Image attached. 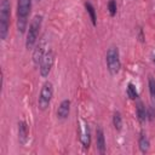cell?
<instances>
[{
  "mask_svg": "<svg viewBox=\"0 0 155 155\" xmlns=\"http://www.w3.org/2000/svg\"><path fill=\"white\" fill-rule=\"evenodd\" d=\"M33 0H17V30L21 34L27 33L28 29V18L31 11Z\"/></svg>",
  "mask_w": 155,
  "mask_h": 155,
  "instance_id": "6da1fadb",
  "label": "cell"
},
{
  "mask_svg": "<svg viewBox=\"0 0 155 155\" xmlns=\"http://www.w3.org/2000/svg\"><path fill=\"white\" fill-rule=\"evenodd\" d=\"M42 19H44V17L41 15H35L33 17V19L30 21L28 29H27V36H25V48L27 50H31L36 45L39 34H40V29L42 25Z\"/></svg>",
  "mask_w": 155,
  "mask_h": 155,
  "instance_id": "7a4b0ae2",
  "label": "cell"
},
{
  "mask_svg": "<svg viewBox=\"0 0 155 155\" xmlns=\"http://www.w3.org/2000/svg\"><path fill=\"white\" fill-rule=\"evenodd\" d=\"M10 18H11V1L1 0L0 2V39L5 41L10 31Z\"/></svg>",
  "mask_w": 155,
  "mask_h": 155,
  "instance_id": "3957f363",
  "label": "cell"
},
{
  "mask_svg": "<svg viewBox=\"0 0 155 155\" xmlns=\"http://www.w3.org/2000/svg\"><path fill=\"white\" fill-rule=\"evenodd\" d=\"M105 63L107 69L110 73V75H117L121 70V59H120V51L117 46H110L107 50L105 54Z\"/></svg>",
  "mask_w": 155,
  "mask_h": 155,
  "instance_id": "277c9868",
  "label": "cell"
},
{
  "mask_svg": "<svg viewBox=\"0 0 155 155\" xmlns=\"http://www.w3.org/2000/svg\"><path fill=\"white\" fill-rule=\"evenodd\" d=\"M53 97V84L51 81H45L41 86L39 97H38V108L41 111H45L52 101Z\"/></svg>",
  "mask_w": 155,
  "mask_h": 155,
  "instance_id": "5b68a950",
  "label": "cell"
},
{
  "mask_svg": "<svg viewBox=\"0 0 155 155\" xmlns=\"http://www.w3.org/2000/svg\"><path fill=\"white\" fill-rule=\"evenodd\" d=\"M53 63H54V53L52 50H48L39 64V74L41 78L46 79L50 75L52 67H53Z\"/></svg>",
  "mask_w": 155,
  "mask_h": 155,
  "instance_id": "8992f818",
  "label": "cell"
},
{
  "mask_svg": "<svg viewBox=\"0 0 155 155\" xmlns=\"http://www.w3.org/2000/svg\"><path fill=\"white\" fill-rule=\"evenodd\" d=\"M46 44H45V40H40L39 42H36V45L34 46L33 48V54H31V58H33V63L34 65H39L40 62L42 61L44 56L46 54Z\"/></svg>",
  "mask_w": 155,
  "mask_h": 155,
  "instance_id": "52a82bcc",
  "label": "cell"
},
{
  "mask_svg": "<svg viewBox=\"0 0 155 155\" xmlns=\"http://www.w3.org/2000/svg\"><path fill=\"white\" fill-rule=\"evenodd\" d=\"M96 148L99 154H105L107 151V140H105L104 131L101 126H98L96 130Z\"/></svg>",
  "mask_w": 155,
  "mask_h": 155,
  "instance_id": "ba28073f",
  "label": "cell"
},
{
  "mask_svg": "<svg viewBox=\"0 0 155 155\" xmlns=\"http://www.w3.org/2000/svg\"><path fill=\"white\" fill-rule=\"evenodd\" d=\"M70 105H71V102L68 98L63 99L59 103L58 109H57V117L59 120H67L68 119V116L70 114Z\"/></svg>",
  "mask_w": 155,
  "mask_h": 155,
  "instance_id": "9c48e42d",
  "label": "cell"
},
{
  "mask_svg": "<svg viewBox=\"0 0 155 155\" xmlns=\"http://www.w3.org/2000/svg\"><path fill=\"white\" fill-rule=\"evenodd\" d=\"M17 130H18V140L21 144H25L28 140V136H29V126L27 124V121L24 120H19L17 124Z\"/></svg>",
  "mask_w": 155,
  "mask_h": 155,
  "instance_id": "30bf717a",
  "label": "cell"
},
{
  "mask_svg": "<svg viewBox=\"0 0 155 155\" xmlns=\"http://www.w3.org/2000/svg\"><path fill=\"white\" fill-rule=\"evenodd\" d=\"M80 142L82 144V148L86 150L91 145V130L87 122H84L82 128H81V136H80Z\"/></svg>",
  "mask_w": 155,
  "mask_h": 155,
  "instance_id": "8fae6325",
  "label": "cell"
},
{
  "mask_svg": "<svg viewBox=\"0 0 155 155\" xmlns=\"http://www.w3.org/2000/svg\"><path fill=\"white\" fill-rule=\"evenodd\" d=\"M136 116L139 124H144L147 121V107L140 99H137L136 102Z\"/></svg>",
  "mask_w": 155,
  "mask_h": 155,
  "instance_id": "7c38bea8",
  "label": "cell"
},
{
  "mask_svg": "<svg viewBox=\"0 0 155 155\" xmlns=\"http://www.w3.org/2000/svg\"><path fill=\"white\" fill-rule=\"evenodd\" d=\"M138 148H139L140 153H143V154L148 153L149 149H150V140H149V138H148V136H147V133L144 131H142L139 133V137H138Z\"/></svg>",
  "mask_w": 155,
  "mask_h": 155,
  "instance_id": "4fadbf2b",
  "label": "cell"
},
{
  "mask_svg": "<svg viewBox=\"0 0 155 155\" xmlns=\"http://www.w3.org/2000/svg\"><path fill=\"white\" fill-rule=\"evenodd\" d=\"M84 6H85V10H86L87 15L90 16V19L92 22V25L96 27L97 25V12H96V8H94L93 4L91 1H85Z\"/></svg>",
  "mask_w": 155,
  "mask_h": 155,
  "instance_id": "5bb4252c",
  "label": "cell"
},
{
  "mask_svg": "<svg viewBox=\"0 0 155 155\" xmlns=\"http://www.w3.org/2000/svg\"><path fill=\"white\" fill-rule=\"evenodd\" d=\"M126 94L130 99L132 101H137L139 98V94H138V91H137V87L133 82H128L127 84V87H126Z\"/></svg>",
  "mask_w": 155,
  "mask_h": 155,
  "instance_id": "9a60e30c",
  "label": "cell"
},
{
  "mask_svg": "<svg viewBox=\"0 0 155 155\" xmlns=\"http://www.w3.org/2000/svg\"><path fill=\"white\" fill-rule=\"evenodd\" d=\"M122 125H124V122H122V115H121V113L119 110H115L114 114H113V126H114V128L117 132H120L122 130Z\"/></svg>",
  "mask_w": 155,
  "mask_h": 155,
  "instance_id": "2e32d148",
  "label": "cell"
},
{
  "mask_svg": "<svg viewBox=\"0 0 155 155\" xmlns=\"http://www.w3.org/2000/svg\"><path fill=\"white\" fill-rule=\"evenodd\" d=\"M107 8H108V12L110 15V17H114L117 12V4H116V0H109L108 4H107Z\"/></svg>",
  "mask_w": 155,
  "mask_h": 155,
  "instance_id": "e0dca14e",
  "label": "cell"
},
{
  "mask_svg": "<svg viewBox=\"0 0 155 155\" xmlns=\"http://www.w3.org/2000/svg\"><path fill=\"white\" fill-rule=\"evenodd\" d=\"M148 87H149L150 97L155 101V78L151 75H149V78H148Z\"/></svg>",
  "mask_w": 155,
  "mask_h": 155,
  "instance_id": "ac0fdd59",
  "label": "cell"
},
{
  "mask_svg": "<svg viewBox=\"0 0 155 155\" xmlns=\"http://www.w3.org/2000/svg\"><path fill=\"white\" fill-rule=\"evenodd\" d=\"M155 119V108L153 105H148L147 107V121L151 122Z\"/></svg>",
  "mask_w": 155,
  "mask_h": 155,
  "instance_id": "d6986e66",
  "label": "cell"
},
{
  "mask_svg": "<svg viewBox=\"0 0 155 155\" xmlns=\"http://www.w3.org/2000/svg\"><path fill=\"white\" fill-rule=\"evenodd\" d=\"M137 36H138V40H139L140 42H144V41H145V36H144V33H143V28H142V27L138 28V34H137Z\"/></svg>",
  "mask_w": 155,
  "mask_h": 155,
  "instance_id": "ffe728a7",
  "label": "cell"
},
{
  "mask_svg": "<svg viewBox=\"0 0 155 155\" xmlns=\"http://www.w3.org/2000/svg\"><path fill=\"white\" fill-rule=\"evenodd\" d=\"M153 62H154V64H155V54L153 56Z\"/></svg>",
  "mask_w": 155,
  "mask_h": 155,
  "instance_id": "44dd1931",
  "label": "cell"
},
{
  "mask_svg": "<svg viewBox=\"0 0 155 155\" xmlns=\"http://www.w3.org/2000/svg\"><path fill=\"white\" fill-rule=\"evenodd\" d=\"M34 1H36V2H40V1H41V0H34Z\"/></svg>",
  "mask_w": 155,
  "mask_h": 155,
  "instance_id": "7402d4cb",
  "label": "cell"
}]
</instances>
